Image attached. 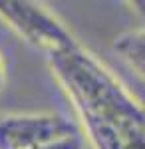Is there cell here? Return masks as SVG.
<instances>
[{
    "label": "cell",
    "instance_id": "obj_1",
    "mask_svg": "<svg viewBox=\"0 0 145 149\" xmlns=\"http://www.w3.org/2000/svg\"><path fill=\"white\" fill-rule=\"evenodd\" d=\"M48 66L91 149H145V103L93 52L79 44Z\"/></svg>",
    "mask_w": 145,
    "mask_h": 149
},
{
    "label": "cell",
    "instance_id": "obj_2",
    "mask_svg": "<svg viewBox=\"0 0 145 149\" xmlns=\"http://www.w3.org/2000/svg\"><path fill=\"white\" fill-rule=\"evenodd\" d=\"M0 20L28 44L48 52V56L79 46L70 28L40 2L0 0Z\"/></svg>",
    "mask_w": 145,
    "mask_h": 149
},
{
    "label": "cell",
    "instance_id": "obj_3",
    "mask_svg": "<svg viewBox=\"0 0 145 149\" xmlns=\"http://www.w3.org/2000/svg\"><path fill=\"white\" fill-rule=\"evenodd\" d=\"M68 135H76V127L60 113L40 111L0 117V149H40Z\"/></svg>",
    "mask_w": 145,
    "mask_h": 149
},
{
    "label": "cell",
    "instance_id": "obj_4",
    "mask_svg": "<svg viewBox=\"0 0 145 149\" xmlns=\"http://www.w3.org/2000/svg\"><path fill=\"white\" fill-rule=\"evenodd\" d=\"M113 50L145 81V28L119 34L113 40Z\"/></svg>",
    "mask_w": 145,
    "mask_h": 149
},
{
    "label": "cell",
    "instance_id": "obj_5",
    "mask_svg": "<svg viewBox=\"0 0 145 149\" xmlns=\"http://www.w3.org/2000/svg\"><path fill=\"white\" fill-rule=\"evenodd\" d=\"M40 149H82V143H79L78 135H68L64 139H58L50 145H44Z\"/></svg>",
    "mask_w": 145,
    "mask_h": 149
},
{
    "label": "cell",
    "instance_id": "obj_6",
    "mask_svg": "<svg viewBox=\"0 0 145 149\" xmlns=\"http://www.w3.org/2000/svg\"><path fill=\"white\" fill-rule=\"evenodd\" d=\"M4 86H6V64L2 60V54H0V93L4 90Z\"/></svg>",
    "mask_w": 145,
    "mask_h": 149
},
{
    "label": "cell",
    "instance_id": "obj_7",
    "mask_svg": "<svg viewBox=\"0 0 145 149\" xmlns=\"http://www.w3.org/2000/svg\"><path fill=\"white\" fill-rule=\"evenodd\" d=\"M131 6H133L141 16H145V2H131Z\"/></svg>",
    "mask_w": 145,
    "mask_h": 149
}]
</instances>
